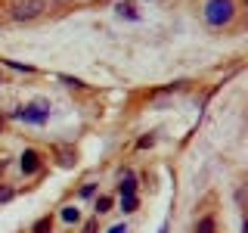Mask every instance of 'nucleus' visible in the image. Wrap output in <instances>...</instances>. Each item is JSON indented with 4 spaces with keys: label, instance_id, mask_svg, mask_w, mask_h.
I'll list each match as a JSON object with an SVG mask.
<instances>
[{
    "label": "nucleus",
    "instance_id": "nucleus-1",
    "mask_svg": "<svg viewBox=\"0 0 248 233\" xmlns=\"http://www.w3.org/2000/svg\"><path fill=\"white\" fill-rule=\"evenodd\" d=\"M202 16H205V22L211 28H223L232 22V16H236V6H232V0H208L205 10H202Z\"/></svg>",
    "mask_w": 248,
    "mask_h": 233
},
{
    "label": "nucleus",
    "instance_id": "nucleus-2",
    "mask_svg": "<svg viewBox=\"0 0 248 233\" xmlns=\"http://www.w3.org/2000/svg\"><path fill=\"white\" fill-rule=\"evenodd\" d=\"M44 10H46L44 0H16L13 10H10V16H13L16 22H31V19H37Z\"/></svg>",
    "mask_w": 248,
    "mask_h": 233
},
{
    "label": "nucleus",
    "instance_id": "nucleus-3",
    "mask_svg": "<svg viewBox=\"0 0 248 233\" xmlns=\"http://www.w3.org/2000/svg\"><path fill=\"white\" fill-rule=\"evenodd\" d=\"M16 118H22V121H28V124H44L46 118H50V106L46 103H34V106H19L16 109Z\"/></svg>",
    "mask_w": 248,
    "mask_h": 233
},
{
    "label": "nucleus",
    "instance_id": "nucleus-4",
    "mask_svg": "<svg viewBox=\"0 0 248 233\" xmlns=\"http://www.w3.org/2000/svg\"><path fill=\"white\" fill-rule=\"evenodd\" d=\"M19 165H22L25 174H34V171L41 168V155H37L34 150H25V152H22V159H19Z\"/></svg>",
    "mask_w": 248,
    "mask_h": 233
},
{
    "label": "nucleus",
    "instance_id": "nucleus-5",
    "mask_svg": "<svg viewBox=\"0 0 248 233\" xmlns=\"http://www.w3.org/2000/svg\"><path fill=\"white\" fill-rule=\"evenodd\" d=\"M115 10H118V16H121V19H140V13H137V3H134V0H121V3L118 6H115Z\"/></svg>",
    "mask_w": 248,
    "mask_h": 233
},
{
    "label": "nucleus",
    "instance_id": "nucleus-6",
    "mask_svg": "<svg viewBox=\"0 0 248 233\" xmlns=\"http://www.w3.org/2000/svg\"><path fill=\"white\" fill-rule=\"evenodd\" d=\"M53 230V217L46 215V217H41V221H34V227H31V233H50Z\"/></svg>",
    "mask_w": 248,
    "mask_h": 233
},
{
    "label": "nucleus",
    "instance_id": "nucleus-7",
    "mask_svg": "<svg viewBox=\"0 0 248 233\" xmlns=\"http://www.w3.org/2000/svg\"><path fill=\"white\" fill-rule=\"evenodd\" d=\"M134 190H137L134 174H124V181H121V196H134Z\"/></svg>",
    "mask_w": 248,
    "mask_h": 233
},
{
    "label": "nucleus",
    "instance_id": "nucleus-8",
    "mask_svg": "<svg viewBox=\"0 0 248 233\" xmlns=\"http://www.w3.org/2000/svg\"><path fill=\"white\" fill-rule=\"evenodd\" d=\"M214 230H217L214 217H202V221L196 224V233H214Z\"/></svg>",
    "mask_w": 248,
    "mask_h": 233
},
{
    "label": "nucleus",
    "instance_id": "nucleus-9",
    "mask_svg": "<svg viewBox=\"0 0 248 233\" xmlns=\"http://www.w3.org/2000/svg\"><path fill=\"white\" fill-rule=\"evenodd\" d=\"M62 221H68V224H78L81 221V212H78L75 205H68V208H62Z\"/></svg>",
    "mask_w": 248,
    "mask_h": 233
},
{
    "label": "nucleus",
    "instance_id": "nucleus-10",
    "mask_svg": "<svg viewBox=\"0 0 248 233\" xmlns=\"http://www.w3.org/2000/svg\"><path fill=\"white\" fill-rule=\"evenodd\" d=\"M137 205H140V202H137V196H121V212H137Z\"/></svg>",
    "mask_w": 248,
    "mask_h": 233
},
{
    "label": "nucleus",
    "instance_id": "nucleus-11",
    "mask_svg": "<svg viewBox=\"0 0 248 233\" xmlns=\"http://www.w3.org/2000/svg\"><path fill=\"white\" fill-rule=\"evenodd\" d=\"M108 208H112V199H108V196H99L96 199V215H106Z\"/></svg>",
    "mask_w": 248,
    "mask_h": 233
},
{
    "label": "nucleus",
    "instance_id": "nucleus-12",
    "mask_svg": "<svg viewBox=\"0 0 248 233\" xmlns=\"http://www.w3.org/2000/svg\"><path fill=\"white\" fill-rule=\"evenodd\" d=\"M62 81H65L68 87H84V81H78V78H68V75H62Z\"/></svg>",
    "mask_w": 248,
    "mask_h": 233
},
{
    "label": "nucleus",
    "instance_id": "nucleus-13",
    "mask_svg": "<svg viewBox=\"0 0 248 233\" xmlns=\"http://www.w3.org/2000/svg\"><path fill=\"white\" fill-rule=\"evenodd\" d=\"M152 143H155V137L149 134V137H143V140H140V143H137V146H140V150H146V146H152Z\"/></svg>",
    "mask_w": 248,
    "mask_h": 233
},
{
    "label": "nucleus",
    "instance_id": "nucleus-14",
    "mask_svg": "<svg viewBox=\"0 0 248 233\" xmlns=\"http://www.w3.org/2000/svg\"><path fill=\"white\" fill-rule=\"evenodd\" d=\"M10 196H13V190H10V186H0V202H6Z\"/></svg>",
    "mask_w": 248,
    "mask_h": 233
},
{
    "label": "nucleus",
    "instance_id": "nucleus-15",
    "mask_svg": "<svg viewBox=\"0 0 248 233\" xmlns=\"http://www.w3.org/2000/svg\"><path fill=\"white\" fill-rule=\"evenodd\" d=\"M106 233H127V227H124V224H115V227H108Z\"/></svg>",
    "mask_w": 248,
    "mask_h": 233
},
{
    "label": "nucleus",
    "instance_id": "nucleus-16",
    "mask_svg": "<svg viewBox=\"0 0 248 233\" xmlns=\"http://www.w3.org/2000/svg\"><path fill=\"white\" fill-rule=\"evenodd\" d=\"M3 168H6V162H3V159H0V174H3Z\"/></svg>",
    "mask_w": 248,
    "mask_h": 233
},
{
    "label": "nucleus",
    "instance_id": "nucleus-17",
    "mask_svg": "<svg viewBox=\"0 0 248 233\" xmlns=\"http://www.w3.org/2000/svg\"><path fill=\"white\" fill-rule=\"evenodd\" d=\"M158 233H168V224H165V227H161V230H158Z\"/></svg>",
    "mask_w": 248,
    "mask_h": 233
},
{
    "label": "nucleus",
    "instance_id": "nucleus-18",
    "mask_svg": "<svg viewBox=\"0 0 248 233\" xmlns=\"http://www.w3.org/2000/svg\"><path fill=\"white\" fill-rule=\"evenodd\" d=\"M0 128H3V115H0Z\"/></svg>",
    "mask_w": 248,
    "mask_h": 233
}]
</instances>
